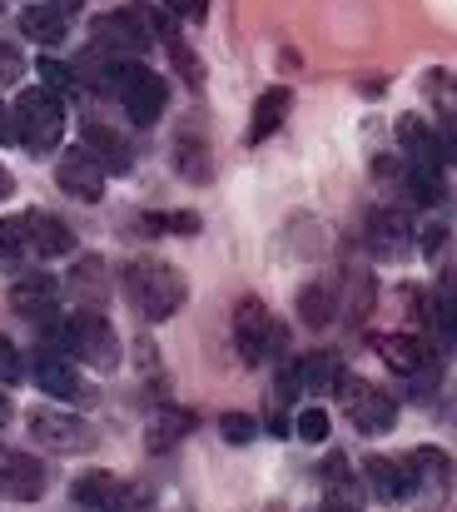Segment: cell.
<instances>
[{"label":"cell","instance_id":"8d00e7d4","mask_svg":"<svg viewBox=\"0 0 457 512\" xmlns=\"http://www.w3.org/2000/svg\"><path fill=\"white\" fill-rule=\"evenodd\" d=\"M15 140H20V130H15V105L0 100V145H15Z\"/></svg>","mask_w":457,"mask_h":512},{"label":"cell","instance_id":"4dcf8cb0","mask_svg":"<svg viewBox=\"0 0 457 512\" xmlns=\"http://www.w3.org/2000/svg\"><path fill=\"white\" fill-rule=\"evenodd\" d=\"M219 433H224L229 443H254V438H259V418H249V413H224V418H219Z\"/></svg>","mask_w":457,"mask_h":512},{"label":"cell","instance_id":"5bb4252c","mask_svg":"<svg viewBox=\"0 0 457 512\" xmlns=\"http://www.w3.org/2000/svg\"><path fill=\"white\" fill-rule=\"evenodd\" d=\"M373 348H378V358H383L393 373H403V378H418L423 368L438 363V358H433V343L418 339V334H378Z\"/></svg>","mask_w":457,"mask_h":512},{"label":"cell","instance_id":"4fadbf2b","mask_svg":"<svg viewBox=\"0 0 457 512\" xmlns=\"http://www.w3.org/2000/svg\"><path fill=\"white\" fill-rule=\"evenodd\" d=\"M10 309H15L20 319H30V324L60 319V289H55V279H50V274H20V279L10 284Z\"/></svg>","mask_w":457,"mask_h":512},{"label":"cell","instance_id":"7a4b0ae2","mask_svg":"<svg viewBox=\"0 0 457 512\" xmlns=\"http://www.w3.org/2000/svg\"><path fill=\"white\" fill-rule=\"evenodd\" d=\"M40 329H45V348H60V353H70L75 363H90V368H100V373H110V368L120 363V334H115V324H110L105 314H95V309L50 319V324H40Z\"/></svg>","mask_w":457,"mask_h":512},{"label":"cell","instance_id":"e575fe53","mask_svg":"<svg viewBox=\"0 0 457 512\" xmlns=\"http://www.w3.org/2000/svg\"><path fill=\"white\" fill-rule=\"evenodd\" d=\"M438 324H443L448 343L457 348V274L448 279V289H443V299H438Z\"/></svg>","mask_w":457,"mask_h":512},{"label":"cell","instance_id":"ba28073f","mask_svg":"<svg viewBox=\"0 0 457 512\" xmlns=\"http://www.w3.org/2000/svg\"><path fill=\"white\" fill-rule=\"evenodd\" d=\"M234 343H239L244 363H264L269 353H279L284 324L264 309V299H239L234 304Z\"/></svg>","mask_w":457,"mask_h":512},{"label":"cell","instance_id":"52a82bcc","mask_svg":"<svg viewBox=\"0 0 457 512\" xmlns=\"http://www.w3.org/2000/svg\"><path fill=\"white\" fill-rule=\"evenodd\" d=\"M120 105H125V115H130V125H140V130H150L159 125V115H164V105H169V85H164V75H154L150 65H140V60H130L125 65V75H120Z\"/></svg>","mask_w":457,"mask_h":512},{"label":"cell","instance_id":"e0dca14e","mask_svg":"<svg viewBox=\"0 0 457 512\" xmlns=\"http://www.w3.org/2000/svg\"><path fill=\"white\" fill-rule=\"evenodd\" d=\"M25 224H30V249L35 259H70L75 254V234L60 214L50 209H25Z\"/></svg>","mask_w":457,"mask_h":512},{"label":"cell","instance_id":"cb8c5ba5","mask_svg":"<svg viewBox=\"0 0 457 512\" xmlns=\"http://www.w3.org/2000/svg\"><path fill=\"white\" fill-rule=\"evenodd\" d=\"M20 259H35L30 224H25V214H10V219H0V269H15Z\"/></svg>","mask_w":457,"mask_h":512},{"label":"cell","instance_id":"d4e9b609","mask_svg":"<svg viewBox=\"0 0 457 512\" xmlns=\"http://www.w3.org/2000/svg\"><path fill=\"white\" fill-rule=\"evenodd\" d=\"M294 373H299V388L304 393H328L338 383V358L333 353H304L294 363Z\"/></svg>","mask_w":457,"mask_h":512},{"label":"cell","instance_id":"8992f818","mask_svg":"<svg viewBox=\"0 0 457 512\" xmlns=\"http://www.w3.org/2000/svg\"><path fill=\"white\" fill-rule=\"evenodd\" d=\"M25 428L50 453H90L95 448V428L80 413H70V403H40V408H30L25 413Z\"/></svg>","mask_w":457,"mask_h":512},{"label":"cell","instance_id":"83f0119b","mask_svg":"<svg viewBox=\"0 0 457 512\" xmlns=\"http://www.w3.org/2000/svg\"><path fill=\"white\" fill-rule=\"evenodd\" d=\"M35 65H40V80H45L55 95H75V90H80V80H75V65H65V60H55V55H40Z\"/></svg>","mask_w":457,"mask_h":512},{"label":"cell","instance_id":"8fae6325","mask_svg":"<svg viewBox=\"0 0 457 512\" xmlns=\"http://www.w3.org/2000/svg\"><path fill=\"white\" fill-rule=\"evenodd\" d=\"M105 179H110V170H105L85 145H75V150H65V155H60L55 184H60L70 199H80V204H100V199H105Z\"/></svg>","mask_w":457,"mask_h":512},{"label":"cell","instance_id":"6da1fadb","mask_svg":"<svg viewBox=\"0 0 457 512\" xmlns=\"http://www.w3.org/2000/svg\"><path fill=\"white\" fill-rule=\"evenodd\" d=\"M120 289H125L130 309H135L145 324L174 319V314L184 309V299H189V279H184L174 264H164V259H130L125 274H120Z\"/></svg>","mask_w":457,"mask_h":512},{"label":"cell","instance_id":"44dd1931","mask_svg":"<svg viewBox=\"0 0 457 512\" xmlns=\"http://www.w3.org/2000/svg\"><path fill=\"white\" fill-rule=\"evenodd\" d=\"M85 150H90L110 174H130V165H135L130 140H125L120 130H110L105 120H85Z\"/></svg>","mask_w":457,"mask_h":512},{"label":"cell","instance_id":"7c38bea8","mask_svg":"<svg viewBox=\"0 0 457 512\" xmlns=\"http://www.w3.org/2000/svg\"><path fill=\"white\" fill-rule=\"evenodd\" d=\"M45 488H50V473H45L40 458H30V453H0V493L10 503H40Z\"/></svg>","mask_w":457,"mask_h":512},{"label":"cell","instance_id":"d6a6232c","mask_svg":"<svg viewBox=\"0 0 457 512\" xmlns=\"http://www.w3.org/2000/svg\"><path fill=\"white\" fill-rule=\"evenodd\" d=\"M135 368L150 378L154 393L164 388V363H159V348H154V339H140V348H135Z\"/></svg>","mask_w":457,"mask_h":512},{"label":"cell","instance_id":"5b68a950","mask_svg":"<svg viewBox=\"0 0 457 512\" xmlns=\"http://www.w3.org/2000/svg\"><path fill=\"white\" fill-rule=\"evenodd\" d=\"M90 40H95L100 50L120 55V60H140L154 40H159V30H154V10L150 5H120V10H105V15L95 20V35H90Z\"/></svg>","mask_w":457,"mask_h":512},{"label":"cell","instance_id":"30bf717a","mask_svg":"<svg viewBox=\"0 0 457 512\" xmlns=\"http://www.w3.org/2000/svg\"><path fill=\"white\" fill-rule=\"evenodd\" d=\"M70 498L80 503V512H130L135 503V488L120 478V473H105V468H90L70 483Z\"/></svg>","mask_w":457,"mask_h":512},{"label":"cell","instance_id":"d6986e66","mask_svg":"<svg viewBox=\"0 0 457 512\" xmlns=\"http://www.w3.org/2000/svg\"><path fill=\"white\" fill-rule=\"evenodd\" d=\"M15 25H20V35H25L30 45H45V50H55V45L65 40V30H70V15H65L60 5L40 0V5H20Z\"/></svg>","mask_w":457,"mask_h":512},{"label":"cell","instance_id":"9c48e42d","mask_svg":"<svg viewBox=\"0 0 457 512\" xmlns=\"http://www.w3.org/2000/svg\"><path fill=\"white\" fill-rule=\"evenodd\" d=\"M35 383H40L55 403H70V408L95 403V388L85 383V373L75 368V358L60 353V348H40V358H35Z\"/></svg>","mask_w":457,"mask_h":512},{"label":"cell","instance_id":"836d02e7","mask_svg":"<svg viewBox=\"0 0 457 512\" xmlns=\"http://www.w3.org/2000/svg\"><path fill=\"white\" fill-rule=\"evenodd\" d=\"M294 433H299L304 443H323V438H328V413H323V408H304V413L294 418Z\"/></svg>","mask_w":457,"mask_h":512},{"label":"cell","instance_id":"277c9868","mask_svg":"<svg viewBox=\"0 0 457 512\" xmlns=\"http://www.w3.org/2000/svg\"><path fill=\"white\" fill-rule=\"evenodd\" d=\"M333 393H338V408H343V418L358 428V433H393V423H398V403H393V393H383L378 383H368V378H358V373H343L338 383H333Z\"/></svg>","mask_w":457,"mask_h":512},{"label":"cell","instance_id":"ac0fdd59","mask_svg":"<svg viewBox=\"0 0 457 512\" xmlns=\"http://www.w3.org/2000/svg\"><path fill=\"white\" fill-rule=\"evenodd\" d=\"M363 483L378 503H408L413 498V478H408V463L403 453L398 458H368L363 463Z\"/></svg>","mask_w":457,"mask_h":512},{"label":"cell","instance_id":"3957f363","mask_svg":"<svg viewBox=\"0 0 457 512\" xmlns=\"http://www.w3.org/2000/svg\"><path fill=\"white\" fill-rule=\"evenodd\" d=\"M15 130H20V145L30 155H50L65 140V105H60V95L50 85L20 90V100H15Z\"/></svg>","mask_w":457,"mask_h":512},{"label":"cell","instance_id":"7402d4cb","mask_svg":"<svg viewBox=\"0 0 457 512\" xmlns=\"http://www.w3.org/2000/svg\"><path fill=\"white\" fill-rule=\"evenodd\" d=\"M194 433V413L189 408H159L150 418V428H145V448L150 453H169L174 443H184Z\"/></svg>","mask_w":457,"mask_h":512},{"label":"cell","instance_id":"1f68e13d","mask_svg":"<svg viewBox=\"0 0 457 512\" xmlns=\"http://www.w3.org/2000/svg\"><path fill=\"white\" fill-rule=\"evenodd\" d=\"M20 75H25V55H20V45L0 40V90H15Z\"/></svg>","mask_w":457,"mask_h":512},{"label":"cell","instance_id":"603a6c76","mask_svg":"<svg viewBox=\"0 0 457 512\" xmlns=\"http://www.w3.org/2000/svg\"><path fill=\"white\" fill-rule=\"evenodd\" d=\"M289 105H294V95L284 90V85H269L264 95H259V105H254V125H249V145H264L284 120H289Z\"/></svg>","mask_w":457,"mask_h":512},{"label":"cell","instance_id":"f35d334b","mask_svg":"<svg viewBox=\"0 0 457 512\" xmlns=\"http://www.w3.org/2000/svg\"><path fill=\"white\" fill-rule=\"evenodd\" d=\"M10 418H15V413H10V403H5V393H0V428H5Z\"/></svg>","mask_w":457,"mask_h":512},{"label":"cell","instance_id":"f1b7e54d","mask_svg":"<svg viewBox=\"0 0 457 512\" xmlns=\"http://www.w3.org/2000/svg\"><path fill=\"white\" fill-rule=\"evenodd\" d=\"M164 45H169V55H174V65L184 70V80H189V90H204V65H199V55L179 40V35H164Z\"/></svg>","mask_w":457,"mask_h":512},{"label":"cell","instance_id":"74e56055","mask_svg":"<svg viewBox=\"0 0 457 512\" xmlns=\"http://www.w3.org/2000/svg\"><path fill=\"white\" fill-rule=\"evenodd\" d=\"M10 189H15V184H10V170H5V165H0V204H5V199H10Z\"/></svg>","mask_w":457,"mask_h":512},{"label":"cell","instance_id":"9a60e30c","mask_svg":"<svg viewBox=\"0 0 457 512\" xmlns=\"http://www.w3.org/2000/svg\"><path fill=\"white\" fill-rule=\"evenodd\" d=\"M403 463H408V478H413V498H433L438 503L448 493L453 463H448L443 448H413V453H403Z\"/></svg>","mask_w":457,"mask_h":512},{"label":"cell","instance_id":"484cf974","mask_svg":"<svg viewBox=\"0 0 457 512\" xmlns=\"http://www.w3.org/2000/svg\"><path fill=\"white\" fill-rule=\"evenodd\" d=\"M174 170H179V179L204 184V179H209V145H204L199 135H179V140H174Z\"/></svg>","mask_w":457,"mask_h":512},{"label":"cell","instance_id":"f546056e","mask_svg":"<svg viewBox=\"0 0 457 512\" xmlns=\"http://www.w3.org/2000/svg\"><path fill=\"white\" fill-rule=\"evenodd\" d=\"M145 224L159 234H199V214L194 209H179V214H145Z\"/></svg>","mask_w":457,"mask_h":512},{"label":"cell","instance_id":"d590c367","mask_svg":"<svg viewBox=\"0 0 457 512\" xmlns=\"http://www.w3.org/2000/svg\"><path fill=\"white\" fill-rule=\"evenodd\" d=\"M164 5H169V15L184 20V25H199V20L209 15V0H164Z\"/></svg>","mask_w":457,"mask_h":512},{"label":"cell","instance_id":"4316f807","mask_svg":"<svg viewBox=\"0 0 457 512\" xmlns=\"http://www.w3.org/2000/svg\"><path fill=\"white\" fill-rule=\"evenodd\" d=\"M299 319H304L308 329H328V319H333V294H328L323 284L299 289Z\"/></svg>","mask_w":457,"mask_h":512},{"label":"cell","instance_id":"ffe728a7","mask_svg":"<svg viewBox=\"0 0 457 512\" xmlns=\"http://www.w3.org/2000/svg\"><path fill=\"white\" fill-rule=\"evenodd\" d=\"M413 239H418V229L408 224V214H403V209H378V214L368 219V244H373V254H383V259L408 254V249H413Z\"/></svg>","mask_w":457,"mask_h":512},{"label":"cell","instance_id":"2e32d148","mask_svg":"<svg viewBox=\"0 0 457 512\" xmlns=\"http://www.w3.org/2000/svg\"><path fill=\"white\" fill-rule=\"evenodd\" d=\"M398 150H403V160L408 165H433V170H443V135L428 125V120H418V115H398Z\"/></svg>","mask_w":457,"mask_h":512}]
</instances>
